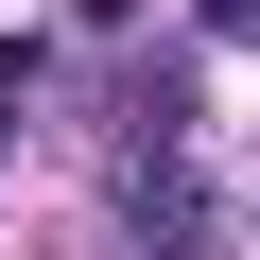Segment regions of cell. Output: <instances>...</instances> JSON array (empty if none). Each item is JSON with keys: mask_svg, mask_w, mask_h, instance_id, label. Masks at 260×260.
<instances>
[]
</instances>
